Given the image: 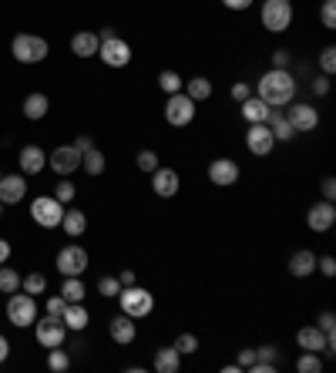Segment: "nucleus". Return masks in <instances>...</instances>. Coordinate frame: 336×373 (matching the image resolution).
I'll return each instance as SVG.
<instances>
[{
	"instance_id": "f257e3e1",
	"label": "nucleus",
	"mask_w": 336,
	"mask_h": 373,
	"mask_svg": "<svg viewBox=\"0 0 336 373\" xmlns=\"http://www.w3.org/2000/svg\"><path fill=\"white\" fill-rule=\"evenodd\" d=\"M256 98H262L269 108H286L289 101H296V81H293L289 71L272 67V71H266V74L259 77Z\"/></svg>"
},
{
	"instance_id": "f03ea898",
	"label": "nucleus",
	"mask_w": 336,
	"mask_h": 373,
	"mask_svg": "<svg viewBox=\"0 0 336 373\" xmlns=\"http://www.w3.org/2000/svg\"><path fill=\"white\" fill-rule=\"evenodd\" d=\"M118 306L125 316L131 320H145V316H152V309H155V296L145 289V286H121V293H118Z\"/></svg>"
},
{
	"instance_id": "7ed1b4c3",
	"label": "nucleus",
	"mask_w": 336,
	"mask_h": 373,
	"mask_svg": "<svg viewBox=\"0 0 336 373\" xmlns=\"http://www.w3.org/2000/svg\"><path fill=\"white\" fill-rule=\"evenodd\" d=\"M11 54L21 61V65H40V61H47V54H51V44L38 34H17L11 40Z\"/></svg>"
},
{
	"instance_id": "20e7f679",
	"label": "nucleus",
	"mask_w": 336,
	"mask_h": 373,
	"mask_svg": "<svg viewBox=\"0 0 336 373\" xmlns=\"http://www.w3.org/2000/svg\"><path fill=\"white\" fill-rule=\"evenodd\" d=\"M7 320H11L17 330L34 326V320H38V296H30L24 289L11 293V296H7Z\"/></svg>"
},
{
	"instance_id": "39448f33",
	"label": "nucleus",
	"mask_w": 336,
	"mask_h": 373,
	"mask_svg": "<svg viewBox=\"0 0 336 373\" xmlns=\"http://www.w3.org/2000/svg\"><path fill=\"white\" fill-rule=\"evenodd\" d=\"M293 0H262V27L272 30V34H283L293 27Z\"/></svg>"
},
{
	"instance_id": "423d86ee",
	"label": "nucleus",
	"mask_w": 336,
	"mask_h": 373,
	"mask_svg": "<svg viewBox=\"0 0 336 373\" xmlns=\"http://www.w3.org/2000/svg\"><path fill=\"white\" fill-rule=\"evenodd\" d=\"M195 101L185 94V91H179V94H168L165 101V121L172 125V128H189L195 121Z\"/></svg>"
},
{
	"instance_id": "0eeeda50",
	"label": "nucleus",
	"mask_w": 336,
	"mask_h": 373,
	"mask_svg": "<svg viewBox=\"0 0 336 373\" xmlns=\"http://www.w3.org/2000/svg\"><path fill=\"white\" fill-rule=\"evenodd\" d=\"M34 336H38V343L44 350L61 347V343H65V336H67V326H65V320H61V316L44 313L40 320H34Z\"/></svg>"
},
{
	"instance_id": "6e6552de",
	"label": "nucleus",
	"mask_w": 336,
	"mask_h": 373,
	"mask_svg": "<svg viewBox=\"0 0 336 373\" xmlns=\"http://www.w3.org/2000/svg\"><path fill=\"white\" fill-rule=\"evenodd\" d=\"M61 216H65V206L54 199V195H38L30 202V219L38 222L40 229H57L61 226Z\"/></svg>"
},
{
	"instance_id": "1a4fd4ad",
	"label": "nucleus",
	"mask_w": 336,
	"mask_h": 373,
	"mask_svg": "<svg viewBox=\"0 0 336 373\" xmlns=\"http://www.w3.org/2000/svg\"><path fill=\"white\" fill-rule=\"evenodd\" d=\"M286 108H289V111H286V118H289V125H293V131H296V135L316 131V125H320V111H316L313 104H306V101H289Z\"/></svg>"
},
{
	"instance_id": "9d476101",
	"label": "nucleus",
	"mask_w": 336,
	"mask_h": 373,
	"mask_svg": "<svg viewBox=\"0 0 336 373\" xmlns=\"http://www.w3.org/2000/svg\"><path fill=\"white\" fill-rule=\"evenodd\" d=\"M84 269H88V252L81 245L71 243L57 252V272L61 276H84Z\"/></svg>"
},
{
	"instance_id": "9b49d317",
	"label": "nucleus",
	"mask_w": 336,
	"mask_h": 373,
	"mask_svg": "<svg viewBox=\"0 0 336 373\" xmlns=\"http://www.w3.org/2000/svg\"><path fill=\"white\" fill-rule=\"evenodd\" d=\"M98 57H101V65L108 67H128L131 61V44L121 38H111V40H101V48H98Z\"/></svg>"
},
{
	"instance_id": "f8f14e48",
	"label": "nucleus",
	"mask_w": 336,
	"mask_h": 373,
	"mask_svg": "<svg viewBox=\"0 0 336 373\" xmlns=\"http://www.w3.org/2000/svg\"><path fill=\"white\" fill-rule=\"evenodd\" d=\"M239 175H242V168H239L235 158H215V162H208V182H212V185H219V189L235 185Z\"/></svg>"
},
{
	"instance_id": "ddd939ff",
	"label": "nucleus",
	"mask_w": 336,
	"mask_h": 373,
	"mask_svg": "<svg viewBox=\"0 0 336 373\" xmlns=\"http://www.w3.org/2000/svg\"><path fill=\"white\" fill-rule=\"evenodd\" d=\"M47 165H51L61 179H67L74 168H81V152L74 148V145H57V148L47 155Z\"/></svg>"
},
{
	"instance_id": "4468645a",
	"label": "nucleus",
	"mask_w": 336,
	"mask_h": 373,
	"mask_svg": "<svg viewBox=\"0 0 336 373\" xmlns=\"http://www.w3.org/2000/svg\"><path fill=\"white\" fill-rule=\"evenodd\" d=\"M246 148L256 158H266V155H272V148H276V138H272V131L266 121H259V125H249L246 131Z\"/></svg>"
},
{
	"instance_id": "2eb2a0df",
	"label": "nucleus",
	"mask_w": 336,
	"mask_h": 373,
	"mask_svg": "<svg viewBox=\"0 0 336 373\" xmlns=\"http://www.w3.org/2000/svg\"><path fill=\"white\" fill-rule=\"evenodd\" d=\"M179 189H181V179H179V172H175V168L158 165L155 172H152V192H155L158 199H175Z\"/></svg>"
},
{
	"instance_id": "dca6fc26",
	"label": "nucleus",
	"mask_w": 336,
	"mask_h": 373,
	"mask_svg": "<svg viewBox=\"0 0 336 373\" xmlns=\"http://www.w3.org/2000/svg\"><path fill=\"white\" fill-rule=\"evenodd\" d=\"M333 222H336V208L333 202H313L310 212H306V226H310L313 232H330L333 229Z\"/></svg>"
},
{
	"instance_id": "f3484780",
	"label": "nucleus",
	"mask_w": 336,
	"mask_h": 373,
	"mask_svg": "<svg viewBox=\"0 0 336 373\" xmlns=\"http://www.w3.org/2000/svg\"><path fill=\"white\" fill-rule=\"evenodd\" d=\"M296 343H299V350H306V353H320V357L326 353V357H333V353H330V347H326V333L320 330V326H316V323L299 330V333H296Z\"/></svg>"
},
{
	"instance_id": "a211bd4d",
	"label": "nucleus",
	"mask_w": 336,
	"mask_h": 373,
	"mask_svg": "<svg viewBox=\"0 0 336 373\" xmlns=\"http://www.w3.org/2000/svg\"><path fill=\"white\" fill-rule=\"evenodd\" d=\"M24 195H27V179L21 175V172L0 179V202H4V206H21Z\"/></svg>"
},
{
	"instance_id": "6ab92c4d",
	"label": "nucleus",
	"mask_w": 336,
	"mask_h": 373,
	"mask_svg": "<svg viewBox=\"0 0 336 373\" xmlns=\"http://www.w3.org/2000/svg\"><path fill=\"white\" fill-rule=\"evenodd\" d=\"M108 333H111V340H115L118 347H131V343L138 340V326H135V320H131V316L118 313L115 320L108 323Z\"/></svg>"
},
{
	"instance_id": "aec40b11",
	"label": "nucleus",
	"mask_w": 336,
	"mask_h": 373,
	"mask_svg": "<svg viewBox=\"0 0 336 373\" xmlns=\"http://www.w3.org/2000/svg\"><path fill=\"white\" fill-rule=\"evenodd\" d=\"M17 162H21V175H40L47 165V152L40 145H24Z\"/></svg>"
},
{
	"instance_id": "412c9836",
	"label": "nucleus",
	"mask_w": 336,
	"mask_h": 373,
	"mask_svg": "<svg viewBox=\"0 0 336 373\" xmlns=\"http://www.w3.org/2000/svg\"><path fill=\"white\" fill-rule=\"evenodd\" d=\"M266 125H269V131H272V138H276V142H293V138H296V131H293V125H289V118H286L283 108H269Z\"/></svg>"
},
{
	"instance_id": "4be33fe9",
	"label": "nucleus",
	"mask_w": 336,
	"mask_h": 373,
	"mask_svg": "<svg viewBox=\"0 0 336 373\" xmlns=\"http://www.w3.org/2000/svg\"><path fill=\"white\" fill-rule=\"evenodd\" d=\"M98 48H101V40H98L94 30H78V34L71 38V54H74V57H94Z\"/></svg>"
},
{
	"instance_id": "5701e85b",
	"label": "nucleus",
	"mask_w": 336,
	"mask_h": 373,
	"mask_svg": "<svg viewBox=\"0 0 336 373\" xmlns=\"http://www.w3.org/2000/svg\"><path fill=\"white\" fill-rule=\"evenodd\" d=\"M316 272V256H313L310 249H296L293 256H289V276H296V279H306Z\"/></svg>"
},
{
	"instance_id": "b1692460",
	"label": "nucleus",
	"mask_w": 336,
	"mask_h": 373,
	"mask_svg": "<svg viewBox=\"0 0 336 373\" xmlns=\"http://www.w3.org/2000/svg\"><path fill=\"white\" fill-rule=\"evenodd\" d=\"M57 229H65L71 239H78V235L88 232V216H84L81 208L71 206V208H65V216H61V226H57Z\"/></svg>"
},
{
	"instance_id": "393cba45",
	"label": "nucleus",
	"mask_w": 336,
	"mask_h": 373,
	"mask_svg": "<svg viewBox=\"0 0 336 373\" xmlns=\"http://www.w3.org/2000/svg\"><path fill=\"white\" fill-rule=\"evenodd\" d=\"M61 320H65L67 330H74V333H81V330H88L91 323V313L84 309V303H67L65 313H61Z\"/></svg>"
},
{
	"instance_id": "a878e982",
	"label": "nucleus",
	"mask_w": 336,
	"mask_h": 373,
	"mask_svg": "<svg viewBox=\"0 0 336 373\" xmlns=\"http://www.w3.org/2000/svg\"><path fill=\"white\" fill-rule=\"evenodd\" d=\"M158 373H179L181 367V353L175 347H155V360H152Z\"/></svg>"
},
{
	"instance_id": "bb28decb",
	"label": "nucleus",
	"mask_w": 336,
	"mask_h": 373,
	"mask_svg": "<svg viewBox=\"0 0 336 373\" xmlns=\"http://www.w3.org/2000/svg\"><path fill=\"white\" fill-rule=\"evenodd\" d=\"M181 91H185V94H189V98H192L195 104L198 101H208V98H212V81H208V77H202V74H195V77H189V81H185V84H181Z\"/></svg>"
},
{
	"instance_id": "cd10ccee",
	"label": "nucleus",
	"mask_w": 336,
	"mask_h": 373,
	"mask_svg": "<svg viewBox=\"0 0 336 373\" xmlns=\"http://www.w3.org/2000/svg\"><path fill=\"white\" fill-rule=\"evenodd\" d=\"M47 108H51V101H47L44 91H34V94H27L24 98V118H30V121L47 118Z\"/></svg>"
},
{
	"instance_id": "c85d7f7f",
	"label": "nucleus",
	"mask_w": 336,
	"mask_h": 373,
	"mask_svg": "<svg viewBox=\"0 0 336 373\" xmlns=\"http://www.w3.org/2000/svg\"><path fill=\"white\" fill-rule=\"evenodd\" d=\"M242 118H246L249 125H259V121H266L269 118V104L256 98V94H249L246 101H242Z\"/></svg>"
},
{
	"instance_id": "c756f323",
	"label": "nucleus",
	"mask_w": 336,
	"mask_h": 373,
	"mask_svg": "<svg viewBox=\"0 0 336 373\" xmlns=\"http://www.w3.org/2000/svg\"><path fill=\"white\" fill-rule=\"evenodd\" d=\"M104 165H108V162H104V152H101V148H88V152L81 155V168H84L88 175H94V179H98V175L104 172Z\"/></svg>"
},
{
	"instance_id": "7c9ffc66",
	"label": "nucleus",
	"mask_w": 336,
	"mask_h": 373,
	"mask_svg": "<svg viewBox=\"0 0 336 373\" xmlns=\"http://www.w3.org/2000/svg\"><path fill=\"white\" fill-rule=\"evenodd\" d=\"M21 289L30 293V296H44L47 293V276L44 272H27V276H21Z\"/></svg>"
},
{
	"instance_id": "2f4dec72",
	"label": "nucleus",
	"mask_w": 336,
	"mask_h": 373,
	"mask_svg": "<svg viewBox=\"0 0 336 373\" xmlns=\"http://www.w3.org/2000/svg\"><path fill=\"white\" fill-rule=\"evenodd\" d=\"M84 283H81V276H65V286H61V296L67 303H84Z\"/></svg>"
},
{
	"instance_id": "473e14b6",
	"label": "nucleus",
	"mask_w": 336,
	"mask_h": 373,
	"mask_svg": "<svg viewBox=\"0 0 336 373\" xmlns=\"http://www.w3.org/2000/svg\"><path fill=\"white\" fill-rule=\"evenodd\" d=\"M181 84H185V81H181L179 71H168V67H165V71L158 74V88L165 91V94H179Z\"/></svg>"
},
{
	"instance_id": "72a5a7b5",
	"label": "nucleus",
	"mask_w": 336,
	"mask_h": 373,
	"mask_svg": "<svg viewBox=\"0 0 336 373\" xmlns=\"http://www.w3.org/2000/svg\"><path fill=\"white\" fill-rule=\"evenodd\" d=\"M67 367H71V357H67L61 347H51L47 350V370H54V373H65Z\"/></svg>"
},
{
	"instance_id": "f704fd0d",
	"label": "nucleus",
	"mask_w": 336,
	"mask_h": 373,
	"mask_svg": "<svg viewBox=\"0 0 336 373\" xmlns=\"http://www.w3.org/2000/svg\"><path fill=\"white\" fill-rule=\"evenodd\" d=\"M17 289H21V272L17 269H0V293L11 296V293H17Z\"/></svg>"
},
{
	"instance_id": "c9c22d12",
	"label": "nucleus",
	"mask_w": 336,
	"mask_h": 373,
	"mask_svg": "<svg viewBox=\"0 0 336 373\" xmlns=\"http://www.w3.org/2000/svg\"><path fill=\"white\" fill-rule=\"evenodd\" d=\"M172 347L179 350L181 357H192V353H198V336H195V333H179Z\"/></svg>"
},
{
	"instance_id": "e433bc0d",
	"label": "nucleus",
	"mask_w": 336,
	"mask_h": 373,
	"mask_svg": "<svg viewBox=\"0 0 336 373\" xmlns=\"http://www.w3.org/2000/svg\"><path fill=\"white\" fill-rule=\"evenodd\" d=\"M296 370H299V373H320V370H323V360H320V353H306V350H303V357L296 360Z\"/></svg>"
},
{
	"instance_id": "4c0bfd02",
	"label": "nucleus",
	"mask_w": 336,
	"mask_h": 373,
	"mask_svg": "<svg viewBox=\"0 0 336 373\" xmlns=\"http://www.w3.org/2000/svg\"><path fill=\"white\" fill-rule=\"evenodd\" d=\"M98 293H101V299H118V293H121L118 276H101L98 279Z\"/></svg>"
},
{
	"instance_id": "58836bf2",
	"label": "nucleus",
	"mask_w": 336,
	"mask_h": 373,
	"mask_svg": "<svg viewBox=\"0 0 336 373\" xmlns=\"http://www.w3.org/2000/svg\"><path fill=\"white\" fill-rule=\"evenodd\" d=\"M74 192H78L74 182H67V179H61L57 185H54V199H57L61 206H71V202H74Z\"/></svg>"
},
{
	"instance_id": "ea45409f",
	"label": "nucleus",
	"mask_w": 336,
	"mask_h": 373,
	"mask_svg": "<svg viewBox=\"0 0 336 373\" xmlns=\"http://www.w3.org/2000/svg\"><path fill=\"white\" fill-rule=\"evenodd\" d=\"M135 165L142 168L145 175H152V172L158 168V152H152V148H142V152H138V158H135Z\"/></svg>"
},
{
	"instance_id": "a19ab883",
	"label": "nucleus",
	"mask_w": 336,
	"mask_h": 373,
	"mask_svg": "<svg viewBox=\"0 0 336 373\" xmlns=\"http://www.w3.org/2000/svg\"><path fill=\"white\" fill-rule=\"evenodd\" d=\"M320 24H323L326 30L336 27V0H323V7H320Z\"/></svg>"
},
{
	"instance_id": "79ce46f5",
	"label": "nucleus",
	"mask_w": 336,
	"mask_h": 373,
	"mask_svg": "<svg viewBox=\"0 0 336 373\" xmlns=\"http://www.w3.org/2000/svg\"><path fill=\"white\" fill-rule=\"evenodd\" d=\"M320 67H323L326 77H333V71H336V48H333V44L320 51Z\"/></svg>"
},
{
	"instance_id": "37998d69",
	"label": "nucleus",
	"mask_w": 336,
	"mask_h": 373,
	"mask_svg": "<svg viewBox=\"0 0 336 373\" xmlns=\"http://www.w3.org/2000/svg\"><path fill=\"white\" fill-rule=\"evenodd\" d=\"M289 65H293V54H289V48L272 51V67H283V71H289Z\"/></svg>"
},
{
	"instance_id": "c03bdc74",
	"label": "nucleus",
	"mask_w": 336,
	"mask_h": 373,
	"mask_svg": "<svg viewBox=\"0 0 336 373\" xmlns=\"http://www.w3.org/2000/svg\"><path fill=\"white\" fill-rule=\"evenodd\" d=\"M256 360L279 363V347H272V343H266V347H259V350H256Z\"/></svg>"
},
{
	"instance_id": "a18cd8bd",
	"label": "nucleus",
	"mask_w": 336,
	"mask_h": 373,
	"mask_svg": "<svg viewBox=\"0 0 336 373\" xmlns=\"http://www.w3.org/2000/svg\"><path fill=\"white\" fill-rule=\"evenodd\" d=\"M316 269L323 272L326 279H333V276H336V259L333 256H320V259H316Z\"/></svg>"
},
{
	"instance_id": "49530a36",
	"label": "nucleus",
	"mask_w": 336,
	"mask_h": 373,
	"mask_svg": "<svg viewBox=\"0 0 336 373\" xmlns=\"http://www.w3.org/2000/svg\"><path fill=\"white\" fill-rule=\"evenodd\" d=\"M229 94H233V101H239V104H242V101L249 98V94H252V88H249L246 81H235L233 88H229Z\"/></svg>"
},
{
	"instance_id": "de8ad7c7",
	"label": "nucleus",
	"mask_w": 336,
	"mask_h": 373,
	"mask_svg": "<svg viewBox=\"0 0 336 373\" xmlns=\"http://www.w3.org/2000/svg\"><path fill=\"white\" fill-rule=\"evenodd\" d=\"M320 195H323L326 202H333V199H336V179H333V175H326V179L320 182Z\"/></svg>"
},
{
	"instance_id": "09e8293b",
	"label": "nucleus",
	"mask_w": 336,
	"mask_h": 373,
	"mask_svg": "<svg viewBox=\"0 0 336 373\" xmlns=\"http://www.w3.org/2000/svg\"><path fill=\"white\" fill-rule=\"evenodd\" d=\"M239 370H249V367H252V363H256V350L252 347H246V350H239Z\"/></svg>"
},
{
	"instance_id": "8fccbe9b",
	"label": "nucleus",
	"mask_w": 336,
	"mask_h": 373,
	"mask_svg": "<svg viewBox=\"0 0 336 373\" xmlns=\"http://www.w3.org/2000/svg\"><path fill=\"white\" fill-rule=\"evenodd\" d=\"M313 94H316V98H326V94H330V77L326 74L316 77V81H313Z\"/></svg>"
},
{
	"instance_id": "3c124183",
	"label": "nucleus",
	"mask_w": 336,
	"mask_h": 373,
	"mask_svg": "<svg viewBox=\"0 0 336 373\" xmlns=\"http://www.w3.org/2000/svg\"><path fill=\"white\" fill-rule=\"evenodd\" d=\"M67 306V299L65 296H47V313H54V316H61Z\"/></svg>"
},
{
	"instance_id": "603ef678",
	"label": "nucleus",
	"mask_w": 336,
	"mask_h": 373,
	"mask_svg": "<svg viewBox=\"0 0 336 373\" xmlns=\"http://www.w3.org/2000/svg\"><path fill=\"white\" fill-rule=\"evenodd\" d=\"M222 7H229V11H249L252 0H222Z\"/></svg>"
},
{
	"instance_id": "864d4df0",
	"label": "nucleus",
	"mask_w": 336,
	"mask_h": 373,
	"mask_svg": "<svg viewBox=\"0 0 336 373\" xmlns=\"http://www.w3.org/2000/svg\"><path fill=\"white\" fill-rule=\"evenodd\" d=\"M118 283H121V286H135V283H138V276H135V269H121V272H118Z\"/></svg>"
},
{
	"instance_id": "5fc2aeb1",
	"label": "nucleus",
	"mask_w": 336,
	"mask_h": 373,
	"mask_svg": "<svg viewBox=\"0 0 336 373\" xmlns=\"http://www.w3.org/2000/svg\"><path fill=\"white\" fill-rule=\"evenodd\" d=\"M252 373H276V363H266V360H256L252 367H249Z\"/></svg>"
},
{
	"instance_id": "6e6d98bb",
	"label": "nucleus",
	"mask_w": 336,
	"mask_h": 373,
	"mask_svg": "<svg viewBox=\"0 0 336 373\" xmlns=\"http://www.w3.org/2000/svg\"><path fill=\"white\" fill-rule=\"evenodd\" d=\"M74 148H78L81 155L88 152V148H94V142H91V135H78V142H74Z\"/></svg>"
},
{
	"instance_id": "4d7b16f0",
	"label": "nucleus",
	"mask_w": 336,
	"mask_h": 373,
	"mask_svg": "<svg viewBox=\"0 0 336 373\" xmlns=\"http://www.w3.org/2000/svg\"><path fill=\"white\" fill-rule=\"evenodd\" d=\"M7 259H11V243L0 239V266H7Z\"/></svg>"
},
{
	"instance_id": "13d9d810",
	"label": "nucleus",
	"mask_w": 336,
	"mask_h": 373,
	"mask_svg": "<svg viewBox=\"0 0 336 373\" xmlns=\"http://www.w3.org/2000/svg\"><path fill=\"white\" fill-rule=\"evenodd\" d=\"M7 357H11V343H7V336L0 333V363L7 360Z\"/></svg>"
},
{
	"instance_id": "bf43d9fd",
	"label": "nucleus",
	"mask_w": 336,
	"mask_h": 373,
	"mask_svg": "<svg viewBox=\"0 0 336 373\" xmlns=\"http://www.w3.org/2000/svg\"><path fill=\"white\" fill-rule=\"evenodd\" d=\"M111 38H118V30H115V27H101V34H98V40H111Z\"/></svg>"
},
{
	"instance_id": "052dcab7",
	"label": "nucleus",
	"mask_w": 336,
	"mask_h": 373,
	"mask_svg": "<svg viewBox=\"0 0 336 373\" xmlns=\"http://www.w3.org/2000/svg\"><path fill=\"white\" fill-rule=\"evenodd\" d=\"M0 219H4V202H0Z\"/></svg>"
},
{
	"instance_id": "680f3d73",
	"label": "nucleus",
	"mask_w": 336,
	"mask_h": 373,
	"mask_svg": "<svg viewBox=\"0 0 336 373\" xmlns=\"http://www.w3.org/2000/svg\"><path fill=\"white\" fill-rule=\"evenodd\" d=\"M0 179H4V172H0Z\"/></svg>"
}]
</instances>
